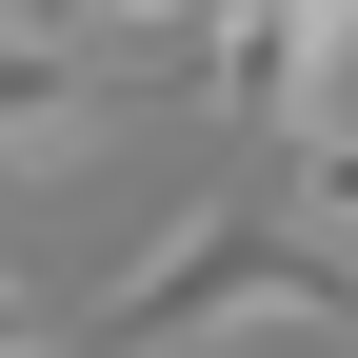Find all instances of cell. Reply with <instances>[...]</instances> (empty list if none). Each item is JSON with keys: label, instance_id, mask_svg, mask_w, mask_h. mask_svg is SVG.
I'll list each match as a JSON object with an SVG mask.
<instances>
[{"label": "cell", "instance_id": "6da1fadb", "mask_svg": "<svg viewBox=\"0 0 358 358\" xmlns=\"http://www.w3.org/2000/svg\"><path fill=\"white\" fill-rule=\"evenodd\" d=\"M358 338V259L319 239V219H259V199H199V219H159L140 239V279L100 299V338L120 358H179V338Z\"/></svg>", "mask_w": 358, "mask_h": 358}, {"label": "cell", "instance_id": "7a4b0ae2", "mask_svg": "<svg viewBox=\"0 0 358 358\" xmlns=\"http://www.w3.org/2000/svg\"><path fill=\"white\" fill-rule=\"evenodd\" d=\"M219 120H259V140H319L338 120V60H358V0H219Z\"/></svg>", "mask_w": 358, "mask_h": 358}, {"label": "cell", "instance_id": "3957f363", "mask_svg": "<svg viewBox=\"0 0 358 358\" xmlns=\"http://www.w3.org/2000/svg\"><path fill=\"white\" fill-rule=\"evenodd\" d=\"M80 140H100V80H80L60 40L0 20V159H80Z\"/></svg>", "mask_w": 358, "mask_h": 358}, {"label": "cell", "instance_id": "277c9868", "mask_svg": "<svg viewBox=\"0 0 358 358\" xmlns=\"http://www.w3.org/2000/svg\"><path fill=\"white\" fill-rule=\"evenodd\" d=\"M299 219L358 259V120H319V140H299Z\"/></svg>", "mask_w": 358, "mask_h": 358}, {"label": "cell", "instance_id": "5b68a950", "mask_svg": "<svg viewBox=\"0 0 358 358\" xmlns=\"http://www.w3.org/2000/svg\"><path fill=\"white\" fill-rule=\"evenodd\" d=\"M100 20H199V40H219V0H100Z\"/></svg>", "mask_w": 358, "mask_h": 358}, {"label": "cell", "instance_id": "8992f818", "mask_svg": "<svg viewBox=\"0 0 358 358\" xmlns=\"http://www.w3.org/2000/svg\"><path fill=\"white\" fill-rule=\"evenodd\" d=\"M0 20H20V0H0Z\"/></svg>", "mask_w": 358, "mask_h": 358}, {"label": "cell", "instance_id": "52a82bcc", "mask_svg": "<svg viewBox=\"0 0 358 358\" xmlns=\"http://www.w3.org/2000/svg\"><path fill=\"white\" fill-rule=\"evenodd\" d=\"M40 358H60V338H40Z\"/></svg>", "mask_w": 358, "mask_h": 358}]
</instances>
